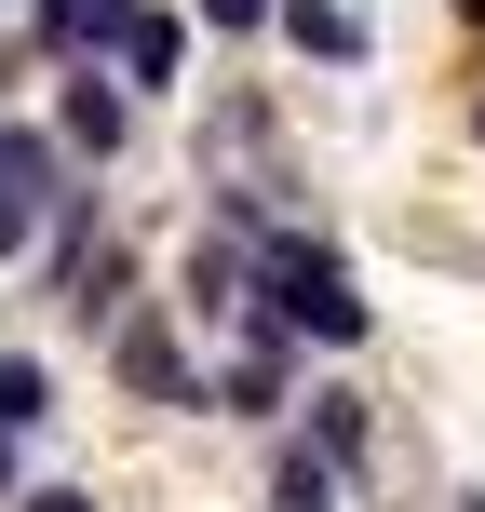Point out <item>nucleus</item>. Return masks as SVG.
Listing matches in <instances>:
<instances>
[{"label": "nucleus", "mask_w": 485, "mask_h": 512, "mask_svg": "<svg viewBox=\"0 0 485 512\" xmlns=\"http://www.w3.org/2000/svg\"><path fill=\"white\" fill-rule=\"evenodd\" d=\"M54 122H68V149H81V162H108V149L135 135V95H122L108 68H68V81H54Z\"/></svg>", "instance_id": "obj_7"}, {"label": "nucleus", "mask_w": 485, "mask_h": 512, "mask_svg": "<svg viewBox=\"0 0 485 512\" xmlns=\"http://www.w3.org/2000/svg\"><path fill=\"white\" fill-rule=\"evenodd\" d=\"M270 27L297 54H324V68H364V14H351V0H270Z\"/></svg>", "instance_id": "obj_8"}, {"label": "nucleus", "mask_w": 485, "mask_h": 512, "mask_svg": "<svg viewBox=\"0 0 485 512\" xmlns=\"http://www.w3.org/2000/svg\"><path fill=\"white\" fill-rule=\"evenodd\" d=\"M297 445H324L337 472H364V459H378V445H364V405H351V391H297Z\"/></svg>", "instance_id": "obj_9"}, {"label": "nucleus", "mask_w": 485, "mask_h": 512, "mask_svg": "<svg viewBox=\"0 0 485 512\" xmlns=\"http://www.w3.org/2000/svg\"><path fill=\"white\" fill-rule=\"evenodd\" d=\"M54 135L41 122H0V256H41V216H54Z\"/></svg>", "instance_id": "obj_3"}, {"label": "nucleus", "mask_w": 485, "mask_h": 512, "mask_svg": "<svg viewBox=\"0 0 485 512\" xmlns=\"http://www.w3.org/2000/svg\"><path fill=\"white\" fill-rule=\"evenodd\" d=\"M337 486H351V472H337V459H324V445H297V432H283V445H270V512H324Z\"/></svg>", "instance_id": "obj_10"}, {"label": "nucleus", "mask_w": 485, "mask_h": 512, "mask_svg": "<svg viewBox=\"0 0 485 512\" xmlns=\"http://www.w3.org/2000/svg\"><path fill=\"white\" fill-rule=\"evenodd\" d=\"M216 405H230V418H283V405H297V337H283V324H256L243 351L216 364Z\"/></svg>", "instance_id": "obj_6"}, {"label": "nucleus", "mask_w": 485, "mask_h": 512, "mask_svg": "<svg viewBox=\"0 0 485 512\" xmlns=\"http://www.w3.org/2000/svg\"><path fill=\"white\" fill-rule=\"evenodd\" d=\"M189 14H203V27H230V41H256V27H270V0H189Z\"/></svg>", "instance_id": "obj_13"}, {"label": "nucleus", "mask_w": 485, "mask_h": 512, "mask_svg": "<svg viewBox=\"0 0 485 512\" xmlns=\"http://www.w3.org/2000/svg\"><path fill=\"white\" fill-rule=\"evenodd\" d=\"M108 364H122L135 405H176V418H203V405H216V378L176 351V324H162V310H122V324H108Z\"/></svg>", "instance_id": "obj_2"}, {"label": "nucleus", "mask_w": 485, "mask_h": 512, "mask_svg": "<svg viewBox=\"0 0 485 512\" xmlns=\"http://www.w3.org/2000/svg\"><path fill=\"white\" fill-rule=\"evenodd\" d=\"M189 310H243V243H203V256H189Z\"/></svg>", "instance_id": "obj_12"}, {"label": "nucleus", "mask_w": 485, "mask_h": 512, "mask_svg": "<svg viewBox=\"0 0 485 512\" xmlns=\"http://www.w3.org/2000/svg\"><path fill=\"white\" fill-rule=\"evenodd\" d=\"M108 54H122V95H162V81L189 68V14H162V0H122V14H108Z\"/></svg>", "instance_id": "obj_5"}, {"label": "nucleus", "mask_w": 485, "mask_h": 512, "mask_svg": "<svg viewBox=\"0 0 485 512\" xmlns=\"http://www.w3.org/2000/svg\"><path fill=\"white\" fill-rule=\"evenodd\" d=\"M0 499H14V432H0Z\"/></svg>", "instance_id": "obj_15"}, {"label": "nucleus", "mask_w": 485, "mask_h": 512, "mask_svg": "<svg viewBox=\"0 0 485 512\" xmlns=\"http://www.w3.org/2000/svg\"><path fill=\"white\" fill-rule=\"evenodd\" d=\"M54 418V364L41 351H0V432H41Z\"/></svg>", "instance_id": "obj_11"}, {"label": "nucleus", "mask_w": 485, "mask_h": 512, "mask_svg": "<svg viewBox=\"0 0 485 512\" xmlns=\"http://www.w3.org/2000/svg\"><path fill=\"white\" fill-rule=\"evenodd\" d=\"M95 230H108V189H54V216H41V256H27V270H41V297H68V283H95Z\"/></svg>", "instance_id": "obj_4"}, {"label": "nucleus", "mask_w": 485, "mask_h": 512, "mask_svg": "<svg viewBox=\"0 0 485 512\" xmlns=\"http://www.w3.org/2000/svg\"><path fill=\"white\" fill-rule=\"evenodd\" d=\"M459 14H485V0H459Z\"/></svg>", "instance_id": "obj_16"}, {"label": "nucleus", "mask_w": 485, "mask_h": 512, "mask_svg": "<svg viewBox=\"0 0 485 512\" xmlns=\"http://www.w3.org/2000/svg\"><path fill=\"white\" fill-rule=\"evenodd\" d=\"M243 324H283L297 351H364L378 310H364V283H351V256H337V243L256 216V230H243Z\"/></svg>", "instance_id": "obj_1"}, {"label": "nucleus", "mask_w": 485, "mask_h": 512, "mask_svg": "<svg viewBox=\"0 0 485 512\" xmlns=\"http://www.w3.org/2000/svg\"><path fill=\"white\" fill-rule=\"evenodd\" d=\"M14 512H95L81 486H14Z\"/></svg>", "instance_id": "obj_14"}]
</instances>
